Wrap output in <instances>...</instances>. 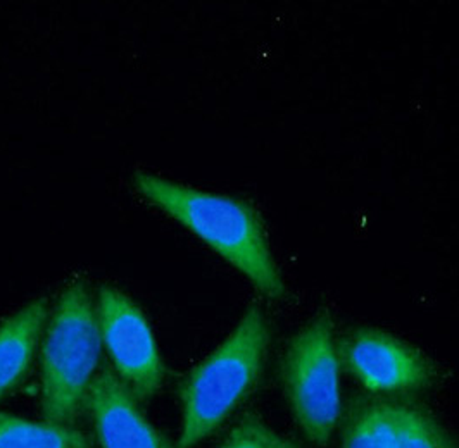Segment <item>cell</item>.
Listing matches in <instances>:
<instances>
[{"label": "cell", "mask_w": 459, "mask_h": 448, "mask_svg": "<svg viewBox=\"0 0 459 448\" xmlns=\"http://www.w3.org/2000/svg\"><path fill=\"white\" fill-rule=\"evenodd\" d=\"M134 185L145 201L184 224L263 295L283 297V278L268 246L264 224L251 203L145 171L135 173Z\"/></svg>", "instance_id": "obj_1"}, {"label": "cell", "mask_w": 459, "mask_h": 448, "mask_svg": "<svg viewBox=\"0 0 459 448\" xmlns=\"http://www.w3.org/2000/svg\"><path fill=\"white\" fill-rule=\"evenodd\" d=\"M270 345V324L259 306H249L230 333L185 378L182 426L177 448H192L223 425L253 393Z\"/></svg>", "instance_id": "obj_2"}, {"label": "cell", "mask_w": 459, "mask_h": 448, "mask_svg": "<svg viewBox=\"0 0 459 448\" xmlns=\"http://www.w3.org/2000/svg\"><path fill=\"white\" fill-rule=\"evenodd\" d=\"M102 336L85 281L69 285L47 324L42 347V416L71 425L87 405L97 378Z\"/></svg>", "instance_id": "obj_3"}, {"label": "cell", "mask_w": 459, "mask_h": 448, "mask_svg": "<svg viewBox=\"0 0 459 448\" xmlns=\"http://www.w3.org/2000/svg\"><path fill=\"white\" fill-rule=\"evenodd\" d=\"M281 380L302 433L318 447L328 445L342 412L341 364L328 313L318 314L292 338Z\"/></svg>", "instance_id": "obj_4"}, {"label": "cell", "mask_w": 459, "mask_h": 448, "mask_svg": "<svg viewBox=\"0 0 459 448\" xmlns=\"http://www.w3.org/2000/svg\"><path fill=\"white\" fill-rule=\"evenodd\" d=\"M97 315L116 376L138 402L152 399L161 388L164 366L145 314L126 293L104 285L99 290Z\"/></svg>", "instance_id": "obj_5"}, {"label": "cell", "mask_w": 459, "mask_h": 448, "mask_svg": "<svg viewBox=\"0 0 459 448\" xmlns=\"http://www.w3.org/2000/svg\"><path fill=\"white\" fill-rule=\"evenodd\" d=\"M341 448H459V444L421 403L378 395L351 403Z\"/></svg>", "instance_id": "obj_6"}, {"label": "cell", "mask_w": 459, "mask_h": 448, "mask_svg": "<svg viewBox=\"0 0 459 448\" xmlns=\"http://www.w3.org/2000/svg\"><path fill=\"white\" fill-rule=\"evenodd\" d=\"M349 371L371 393H404L429 386L432 367L416 349L380 330H359L347 340Z\"/></svg>", "instance_id": "obj_7"}, {"label": "cell", "mask_w": 459, "mask_h": 448, "mask_svg": "<svg viewBox=\"0 0 459 448\" xmlns=\"http://www.w3.org/2000/svg\"><path fill=\"white\" fill-rule=\"evenodd\" d=\"M85 407L102 448H171L147 421L134 393L109 369L97 375Z\"/></svg>", "instance_id": "obj_8"}, {"label": "cell", "mask_w": 459, "mask_h": 448, "mask_svg": "<svg viewBox=\"0 0 459 448\" xmlns=\"http://www.w3.org/2000/svg\"><path fill=\"white\" fill-rule=\"evenodd\" d=\"M48 302L37 298L0 324V401L23 380L46 330Z\"/></svg>", "instance_id": "obj_9"}, {"label": "cell", "mask_w": 459, "mask_h": 448, "mask_svg": "<svg viewBox=\"0 0 459 448\" xmlns=\"http://www.w3.org/2000/svg\"><path fill=\"white\" fill-rule=\"evenodd\" d=\"M0 448H92V442L74 426L0 412Z\"/></svg>", "instance_id": "obj_10"}, {"label": "cell", "mask_w": 459, "mask_h": 448, "mask_svg": "<svg viewBox=\"0 0 459 448\" xmlns=\"http://www.w3.org/2000/svg\"><path fill=\"white\" fill-rule=\"evenodd\" d=\"M218 448H300L290 438L280 435L259 416L246 414L223 438Z\"/></svg>", "instance_id": "obj_11"}]
</instances>
